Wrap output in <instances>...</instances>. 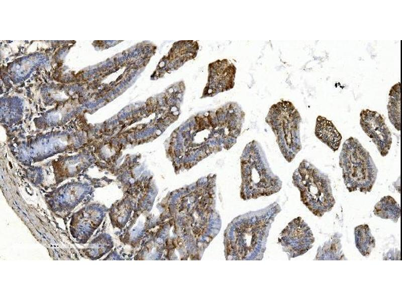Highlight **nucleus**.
I'll use <instances>...</instances> for the list:
<instances>
[{
    "label": "nucleus",
    "mask_w": 402,
    "mask_h": 301,
    "mask_svg": "<svg viewBox=\"0 0 402 301\" xmlns=\"http://www.w3.org/2000/svg\"><path fill=\"white\" fill-rule=\"evenodd\" d=\"M240 197L244 200L268 196L279 192L282 182L268 166L261 147L255 140L245 146L240 158Z\"/></svg>",
    "instance_id": "nucleus-1"
},
{
    "label": "nucleus",
    "mask_w": 402,
    "mask_h": 301,
    "mask_svg": "<svg viewBox=\"0 0 402 301\" xmlns=\"http://www.w3.org/2000/svg\"><path fill=\"white\" fill-rule=\"evenodd\" d=\"M226 230L224 244L227 259L244 260L262 255L261 247L270 224L264 215H245L235 218Z\"/></svg>",
    "instance_id": "nucleus-2"
},
{
    "label": "nucleus",
    "mask_w": 402,
    "mask_h": 301,
    "mask_svg": "<svg viewBox=\"0 0 402 301\" xmlns=\"http://www.w3.org/2000/svg\"><path fill=\"white\" fill-rule=\"evenodd\" d=\"M339 165L344 184L349 192L371 191L378 169L368 151L355 137L350 136L343 143Z\"/></svg>",
    "instance_id": "nucleus-3"
},
{
    "label": "nucleus",
    "mask_w": 402,
    "mask_h": 301,
    "mask_svg": "<svg viewBox=\"0 0 402 301\" xmlns=\"http://www.w3.org/2000/svg\"><path fill=\"white\" fill-rule=\"evenodd\" d=\"M292 178L293 185L299 191L301 201L314 215L322 217L332 209L335 200L327 174L304 159Z\"/></svg>",
    "instance_id": "nucleus-4"
},
{
    "label": "nucleus",
    "mask_w": 402,
    "mask_h": 301,
    "mask_svg": "<svg viewBox=\"0 0 402 301\" xmlns=\"http://www.w3.org/2000/svg\"><path fill=\"white\" fill-rule=\"evenodd\" d=\"M265 121L274 133L283 157L290 163L302 148L299 112L290 101L281 100L270 107Z\"/></svg>",
    "instance_id": "nucleus-5"
},
{
    "label": "nucleus",
    "mask_w": 402,
    "mask_h": 301,
    "mask_svg": "<svg viewBox=\"0 0 402 301\" xmlns=\"http://www.w3.org/2000/svg\"><path fill=\"white\" fill-rule=\"evenodd\" d=\"M315 242L313 233L300 217L291 220L280 233L278 242L289 259L302 255L311 249Z\"/></svg>",
    "instance_id": "nucleus-6"
},
{
    "label": "nucleus",
    "mask_w": 402,
    "mask_h": 301,
    "mask_svg": "<svg viewBox=\"0 0 402 301\" xmlns=\"http://www.w3.org/2000/svg\"><path fill=\"white\" fill-rule=\"evenodd\" d=\"M360 124L375 144L380 155L387 156L392 144V137L383 117L376 111L363 109L360 113Z\"/></svg>",
    "instance_id": "nucleus-7"
},
{
    "label": "nucleus",
    "mask_w": 402,
    "mask_h": 301,
    "mask_svg": "<svg viewBox=\"0 0 402 301\" xmlns=\"http://www.w3.org/2000/svg\"><path fill=\"white\" fill-rule=\"evenodd\" d=\"M208 83L204 97H213L233 88L236 73L235 66L227 59H218L209 65Z\"/></svg>",
    "instance_id": "nucleus-8"
},
{
    "label": "nucleus",
    "mask_w": 402,
    "mask_h": 301,
    "mask_svg": "<svg viewBox=\"0 0 402 301\" xmlns=\"http://www.w3.org/2000/svg\"><path fill=\"white\" fill-rule=\"evenodd\" d=\"M315 134L333 152L339 149L342 136L331 120L325 117L318 116L316 121Z\"/></svg>",
    "instance_id": "nucleus-9"
},
{
    "label": "nucleus",
    "mask_w": 402,
    "mask_h": 301,
    "mask_svg": "<svg viewBox=\"0 0 402 301\" xmlns=\"http://www.w3.org/2000/svg\"><path fill=\"white\" fill-rule=\"evenodd\" d=\"M373 212L381 219H390L396 223L400 217V208L392 197L386 196L375 204Z\"/></svg>",
    "instance_id": "nucleus-10"
},
{
    "label": "nucleus",
    "mask_w": 402,
    "mask_h": 301,
    "mask_svg": "<svg viewBox=\"0 0 402 301\" xmlns=\"http://www.w3.org/2000/svg\"><path fill=\"white\" fill-rule=\"evenodd\" d=\"M356 248L363 256L368 257L375 247V240L367 224L358 225L354 228Z\"/></svg>",
    "instance_id": "nucleus-11"
},
{
    "label": "nucleus",
    "mask_w": 402,
    "mask_h": 301,
    "mask_svg": "<svg viewBox=\"0 0 402 301\" xmlns=\"http://www.w3.org/2000/svg\"><path fill=\"white\" fill-rule=\"evenodd\" d=\"M400 94L399 83L391 88L387 104L388 116L392 125L397 130H400Z\"/></svg>",
    "instance_id": "nucleus-12"
}]
</instances>
